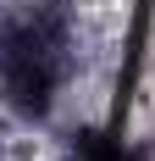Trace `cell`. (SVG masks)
<instances>
[{
	"instance_id": "1",
	"label": "cell",
	"mask_w": 155,
	"mask_h": 161,
	"mask_svg": "<svg viewBox=\"0 0 155 161\" xmlns=\"http://www.w3.org/2000/svg\"><path fill=\"white\" fill-rule=\"evenodd\" d=\"M67 67H72V28L61 6L0 17V89L22 117H45L56 106Z\"/></svg>"
}]
</instances>
